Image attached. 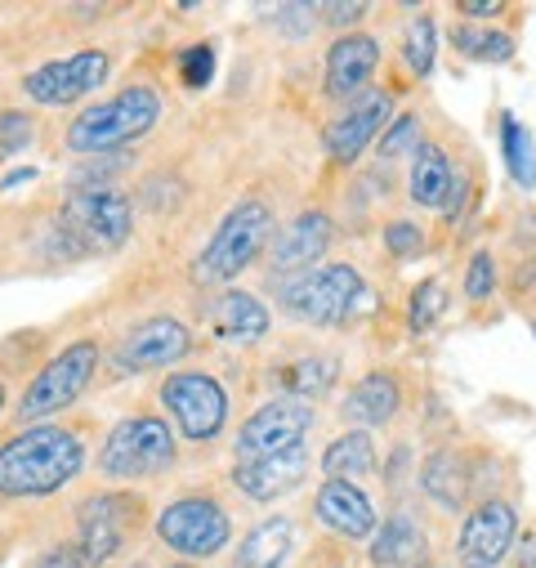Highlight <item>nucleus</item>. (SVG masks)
<instances>
[{
	"mask_svg": "<svg viewBox=\"0 0 536 568\" xmlns=\"http://www.w3.org/2000/svg\"><path fill=\"white\" fill-rule=\"evenodd\" d=\"M171 568H197V564H171Z\"/></svg>",
	"mask_w": 536,
	"mask_h": 568,
	"instance_id": "obj_43",
	"label": "nucleus"
},
{
	"mask_svg": "<svg viewBox=\"0 0 536 568\" xmlns=\"http://www.w3.org/2000/svg\"><path fill=\"white\" fill-rule=\"evenodd\" d=\"M162 121V94L153 85H125L112 99L81 108L68 125V149L81 158H116L121 149L140 144Z\"/></svg>",
	"mask_w": 536,
	"mask_h": 568,
	"instance_id": "obj_2",
	"label": "nucleus"
},
{
	"mask_svg": "<svg viewBox=\"0 0 536 568\" xmlns=\"http://www.w3.org/2000/svg\"><path fill=\"white\" fill-rule=\"evenodd\" d=\"M425 555H430L425 528L408 510H393L371 537V564L375 568H416V564H425Z\"/></svg>",
	"mask_w": 536,
	"mask_h": 568,
	"instance_id": "obj_21",
	"label": "nucleus"
},
{
	"mask_svg": "<svg viewBox=\"0 0 536 568\" xmlns=\"http://www.w3.org/2000/svg\"><path fill=\"white\" fill-rule=\"evenodd\" d=\"M268 310L250 296V292H224L215 305H210V327L219 341H233V345H255L268 336Z\"/></svg>",
	"mask_w": 536,
	"mask_h": 568,
	"instance_id": "obj_24",
	"label": "nucleus"
},
{
	"mask_svg": "<svg viewBox=\"0 0 536 568\" xmlns=\"http://www.w3.org/2000/svg\"><path fill=\"white\" fill-rule=\"evenodd\" d=\"M193 354V332L171 318V314H157V318H144V323H134L116 349H112V363L121 372H157V367H171L179 358Z\"/></svg>",
	"mask_w": 536,
	"mask_h": 568,
	"instance_id": "obj_13",
	"label": "nucleus"
},
{
	"mask_svg": "<svg viewBox=\"0 0 536 568\" xmlns=\"http://www.w3.org/2000/svg\"><path fill=\"white\" fill-rule=\"evenodd\" d=\"M456 10H461L465 19H501V14H505L501 0H461Z\"/></svg>",
	"mask_w": 536,
	"mask_h": 568,
	"instance_id": "obj_40",
	"label": "nucleus"
},
{
	"mask_svg": "<svg viewBox=\"0 0 536 568\" xmlns=\"http://www.w3.org/2000/svg\"><path fill=\"white\" fill-rule=\"evenodd\" d=\"M408 193L416 206H430V211H456L465 184L452 166V158L434 144H421L416 158H412V175H408Z\"/></svg>",
	"mask_w": 536,
	"mask_h": 568,
	"instance_id": "obj_20",
	"label": "nucleus"
},
{
	"mask_svg": "<svg viewBox=\"0 0 536 568\" xmlns=\"http://www.w3.org/2000/svg\"><path fill=\"white\" fill-rule=\"evenodd\" d=\"M32 139H37V121H32V112H19V108L0 112V162H6V158H19L23 149H32Z\"/></svg>",
	"mask_w": 536,
	"mask_h": 568,
	"instance_id": "obj_32",
	"label": "nucleus"
},
{
	"mask_svg": "<svg viewBox=\"0 0 536 568\" xmlns=\"http://www.w3.org/2000/svg\"><path fill=\"white\" fill-rule=\"evenodd\" d=\"M274 242V206L268 202H241L233 206L219 229L210 233L206 251L193 260V282L202 287H224L237 273H246V264H255L264 255V246Z\"/></svg>",
	"mask_w": 536,
	"mask_h": 568,
	"instance_id": "obj_4",
	"label": "nucleus"
},
{
	"mask_svg": "<svg viewBox=\"0 0 536 568\" xmlns=\"http://www.w3.org/2000/svg\"><path fill=\"white\" fill-rule=\"evenodd\" d=\"M313 19H318L313 6H278L274 10V23H287V37H309L313 32Z\"/></svg>",
	"mask_w": 536,
	"mask_h": 568,
	"instance_id": "obj_37",
	"label": "nucleus"
},
{
	"mask_svg": "<svg viewBox=\"0 0 536 568\" xmlns=\"http://www.w3.org/2000/svg\"><path fill=\"white\" fill-rule=\"evenodd\" d=\"M175 555L184 559H210L228 546L233 537V519L219 501L210 497H179L171 501L162 515H157V528H153Z\"/></svg>",
	"mask_w": 536,
	"mask_h": 568,
	"instance_id": "obj_10",
	"label": "nucleus"
},
{
	"mask_svg": "<svg viewBox=\"0 0 536 568\" xmlns=\"http://www.w3.org/2000/svg\"><path fill=\"white\" fill-rule=\"evenodd\" d=\"M291 550H296V519L268 515L241 537V546L233 555V568H287Z\"/></svg>",
	"mask_w": 536,
	"mask_h": 568,
	"instance_id": "obj_23",
	"label": "nucleus"
},
{
	"mask_svg": "<svg viewBox=\"0 0 536 568\" xmlns=\"http://www.w3.org/2000/svg\"><path fill=\"white\" fill-rule=\"evenodd\" d=\"M518 541V510L505 497L478 501L461 524V559L465 568H496Z\"/></svg>",
	"mask_w": 536,
	"mask_h": 568,
	"instance_id": "obj_15",
	"label": "nucleus"
},
{
	"mask_svg": "<svg viewBox=\"0 0 536 568\" xmlns=\"http://www.w3.org/2000/svg\"><path fill=\"white\" fill-rule=\"evenodd\" d=\"M171 466H175V430L162 416H121L99 448V470L107 479H153Z\"/></svg>",
	"mask_w": 536,
	"mask_h": 568,
	"instance_id": "obj_5",
	"label": "nucleus"
},
{
	"mask_svg": "<svg viewBox=\"0 0 536 568\" xmlns=\"http://www.w3.org/2000/svg\"><path fill=\"white\" fill-rule=\"evenodd\" d=\"M274 376H278V385L287 389V398L309 403V398L331 394V385L340 381V358H331V354H305V358L282 363Z\"/></svg>",
	"mask_w": 536,
	"mask_h": 568,
	"instance_id": "obj_26",
	"label": "nucleus"
},
{
	"mask_svg": "<svg viewBox=\"0 0 536 568\" xmlns=\"http://www.w3.org/2000/svg\"><path fill=\"white\" fill-rule=\"evenodd\" d=\"M107 77H112L107 50H81V54H68V59H54V63L32 68L23 77V90L41 108H68V103L94 94Z\"/></svg>",
	"mask_w": 536,
	"mask_h": 568,
	"instance_id": "obj_12",
	"label": "nucleus"
},
{
	"mask_svg": "<svg viewBox=\"0 0 536 568\" xmlns=\"http://www.w3.org/2000/svg\"><path fill=\"white\" fill-rule=\"evenodd\" d=\"M99 372V341H72L63 345L28 385L23 403H19V420H45L63 407H72Z\"/></svg>",
	"mask_w": 536,
	"mask_h": 568,
	"instance_id": "obj_6",
	"label": "nucleus"
},
{
	"mask_svg": "<svg viewBox=\"0 0 536 568\" xmlns=\"http://www.w3.org/2000/svg\"><path fill=\"white\" fill-rule=\"evenodd\" d=\"M421 488H425L443 510H461V506H465V497H470V488H474L470 462H465L461 453L439 448V453L425 462V470H421Z\"/></svg>",
	"mask_w": 536,
	"mask_h": 568,
	"instance_id": "obj_25",
	"label": "nucleus"
},
{
	"mask_svg": "<svg viewBox=\"0 0 536 568\" xmlns=\"http://www.w3.org/2000/svg\"><path fill=\"white\" fill-rule=\"evenodd\" d=\"M496 292V260L487 255V251H474L470 255V268H465V296L478 305V301H487Z\"/></svg>",
	"mask_w": 536,
	"mask_h": 568,
	"instance_id": "obj_35",
	"label": "nucleus"
},
{
	"mask_svg": "<svg viewBox=\"0 0 536 568\" xmlns=\"http://www.w3.org/2000/svg\"><path fill=\"white\" fill-rule=\"evenodd\" d=\"M313 430V407L300 398H274L259 412H250V420L237 430V462H255V457H278V453H296L305 448Z\"/></svg>",
	"mask_w": 536,
	"mask_h": 568,
	"instance_id": "obj_11",
	"label": "nucleus"
},
{
	"mask_svg": "<svg viewBox=\"0 0 536 568\" xmlns=\"http://www.w3.org/2000/svg\"><path fill=\"white\" fill-rule=\"evenodd\" d=\"M313 515L322 519V528H331L344 541H367L380 528L371 497L349 479H327L318 488V497H313Z\"/></svg>",
	"mask_w": 536,
	"mask_h": 568,
	"instance_id": "obj_18",
	"label": "nucleus"
},
{
	"mask_svg": "<svg viewBox=\"0 0 536 568\" xmlns=\"http://www.w3.org/2000/svg\"><path fill=\"white\" fill-rule=\"evenodd\" d=\"M313 10H318V19L331 23V28H353V23L367 19V6H313Z\"/></svg>",
	"mask_w": 536,
	"mask_h": 568,
	"instance_id": "obj_38",
	"label": "nucleus"
},
{
	"mask_svg": "<svg viewBox=\"0 0 536 568\" xmlns=\"http://www.w3.org/2000/svg\"><path fill=\"white\" fill-rule=\"evenodd\" d=\"M162 403L175 420V430L193 444H210L228 425V394L206 372H175L162 381Z\"/></svg>",
	"mask_w": 536,
	"mask_h": 568,
	"instance_id": "obj_8",
	"label": "nucleus"
},
{
	"mask_svg": "<svg viewBox=\"0 0 536 568\" xmlns=\"http://www.w3.org/2000/svg\"><path fill=\"white\" fill-rule=\"evenodd\" d=\"M278 305L296 323L344 327L349 318L362 314V305H371V292H367V277L353 264H327V268L282 277L278 282Z\"/></svg>",
	"mask_w": 536,
	"mask_h": 568,
	"instance_id": "obj_3",
	"label": "nucleus"
},
{
	"mask_svg": "<svg viewBox=\"0 0 536 568\" xmlns=\"http://www.w3.org/2000/svg\"><path fill=\"white\" fill-rule=\"evenodd\" d=\"M210 72H215V50H210V45H193V50L179 54V77H184V85L202 90V85L210 81Z\"/></svg>",
	"mask_w": 536,
	"mask_h": 568,
	"instance_id": "obj_36",
	"label": "nucleus"
},
{
	"mask_svg": "<svg viewBox=\"0 0 536 568\" xmlns=\"http://www.w3.org/2000/svg\"><path fill=\"white\" fill-rule=\"evenodd\" d=\"M63 229L76 251H116L134 233V202L121 189H76L63 206Z\"/></svg>",
	"mask_w": 536,
	"mask_h": 568,
	"instance_id": "obj_7",
	"label": "nucleus"
},
{
	"mask_svg": "<svg viewBox=\"0 0 536 568\" xmlns=\"http://www.w3.org/2000/svg\"><path fill=\"white\" fill-rule=\"evenodd\" d=\"M0 407H6V381H0Z\"/></svg>",
	"mask_w": 536,
	"mask_h": 568,
	"instance_id": "obj_42",
	"label": "nucleus"
},
{
	"mask_svg": "<svg viewBox=\"0 0 536 568\" xmlns=\"http://www.w3.org/2000/svg\"><path fill=\"white\" fill-rule=\"evenodd\" d=\"M447 305H452V296H447V287L439 277H425L421 287L412 292V301H408V327L421 336V332H430V327H439L443 323V314H447Z\"/></svg>",
	"mask_w": 536,
	"mask_h": 568,
	"instance_id": "obj_31",
	"label": "nucleus"
},
{
	"mask_svg": "<svg viewBox=\"0 0 536 568\" xmlns=\"http://www.w3.org/2000/svg\"><path fill=\"white\" fill-rule=\"evenodd\" d=\"M41 568H90V564H85V555H81L76 546H54V550L41 559Z\"/></svg>",
	"mask_w": 536,
	"mask_h": 568,
	"instance_id": "obj_39",
	"label": "nucleus"
},
{
	"mask_svg": "<svg viewBox=\"0 0 536 568\" xmlns=\"http://www.w3.org/2000/svg\"><path fill=\"white\" fill-rule=\"evenodd\" d=\"M85 470V444L63 425H28L0 444V497H54Z\"/></svg>",
	"mask_w": 536,
	"mask_h": 568,
	"instance_id": "obj_1",
	"label": "nucleus"
},
{
	"mask_svg": "<svg viewBox=\"0 0 536 568\" xmlns=\"http://www.w3.org/2000/svg\"><path fill=\"white\" fill-rule=\"evenodd\" d=\"M452 45H456V54H465L470 63H509V59H514V37L501 32V28L456 23V28H452Z\"/></svg>",
	"mask_w": 536,
	"mask_h": 568,
	"instance_id": "obj_29",
	"label": "nucleus"
},
{
	"mask_svg": "<svg viewBox=\"0 0 536 568\" xmlns=\"http://www.w3.org/2000/svg\"><path fill=\"white\" fill-rule=\"evenodd\" d=\"M380 466V457H375V439L367 435V430H344L340 439H331L327 444V453H322V470H327V479H362V475H371Z\"/></svg>",
	"mask_w": 536,
	"mask_h": 568,
	"instance_id": "obj_27",
	"label": "nucleus"
},
{
	"mask_svg": "<svg viewBox=\"0 0 536 568\" xmlns=\"http://www.w3.org/2000/svg\"><path fill=\"white\" fill-rule=\"evenodd\" d=\"M421 144V116H398L389 130H384V139H380V158H402V153H412Z\"/></svg>",
	"mask_w": 536,
	"mask_h": 568,
	"instance_id": "obj_34",
	"label": "nucleus"
},
{
	"mask_svg": "<svg viewBox=\"0 0 536 568\" xmlns=\"http://www.w3.org/2000/svg\"><path fill=\"white\" fill-rule=\"evenodd\" d=\"M384 251H389L393 260L421 255V251H425V229L412 224V220H389V224H384Z\"/></svg>",
	"mask_w": 536,
	"mask_h": 568,
	"instance_id": "obj_33",
	"label": "nucleus"
},
{
	"mask_svg": "<svg viewBox=\"0 0 536 568\" xmlns=\"http://www.w3.org/2000/svg\"><path fill=\"white\" fill-rule=\"evenodd\" d=\"M336 242V224L327 211H300L274 242H268V264H274V273L282 277H296V273H309L327 246Z\"/></svg>",
	"mask_w": 536,
	"mask_h": 568,
	"instance_id": "obj_16",
	"label": "nucleus"
},
{
	"mask_svg": "<svg viewBox=\"0 0 536 568\" xmlns=\"http://www.w3.org/2000/svg\"><path fill=\"white\" fill-rule=\"evenodd\" d=\"M402 407V385H398V376L393 372H371V376H362L353 389H349V398H344V420H353L358 430H380L384 420H393V412Z\"/></svg>",
	"mask_w": 536,
	"mask_h": 568,
	"instance_id": "obj_22",
	"label": "nucleus"
},
{
	"mask_svg": "<svg viewBox=\"0 0 536 568\" xmlns=\"http://www.w3.org/2000/svg\"><path fill=\"white\" fill-rule=\"evenodd\" d=\"M439 63V23L430 14H416L402 32V68L412 77H430Z\"/></svg>",
	"mask_w": 536,
	"mask_h": 568,
	"instance_id": "obj_30",
	"label": "nucleus"
},
{
	"mask_svg": "<svg viewBox=\"0 0 536 568\" xmlns=\"http://www.w3.org/2000/svg\"><path fill=\"white\" fill-rule=\"evenodd\" d=\"M380 68V41L375 37H362V32H349V37H336L331 50H327V63H322V94L327 99H358V90L375 77Z\"/></svg>",
	"mask_w": 536,
	"mask_h": 568,
	"instance_id": "obj_17",
	"label": "nucleus"
},
{
	"mask_svg": "<svg viewBox=\"0 0 536 568\" xmlns=\"http://www.w3.org/2000/svg\"><path fill=\"white\" fill-rule=\"evenodd\" d=\"M393 116V99L384 90L358 94L331 125H327V158L340 166H353L371 144H380V134Z\"/></svg>",
	"mask_w": 536,
	"mask_h": 568,
	"instance_id": "obj_14",
	"label": "nucleus"
},
{
	"mask_svg": "<svg viewBox=\"0 0 536 568\" xmlns=\"http://www.w3.org/2000/svg\"><path fill=\"white\" fill-rule=\"evenodd\" d=\"M501 153H505V171L518 189H536V144H532V134L527 125L505 112L501 116Z\"/></svg>",
	"mask_w": 536,
	"mask_h": 568,
	"instance_id": "obj_28",
	"label": "nucleus"
},
{
	"mask_svg": "<svg viewBox=\"0 0 536 568\" xmlns=\"http://www.w3.org/2000/svg\"><path fill=\"white\" fill-rule=\"evenodd\" d=\"M309 475V448L296 453H278V457H255V462H237L233 466V484L250 497V501H278L291 497Z\"/></svg>",
	"mask_w": 536,
	"mask_h": 568,
	"instance_id": "obj_19",
	"label": "nucleus"
},
{
	"mask_svg": "<svg viewBox=\"0 0 536 568\" xmlns=\"http://www.w3.org/2000/svg\"><path fill=\"white\" fill-rule=\"evenodd\" d=\"M518 568H536V528L518 541Z\"/></svg>",
	"mask_w": 536,
	"mask_h": 568,
	"instance_id": "obj_41",
	"label": "nucleus"
},
{
	"mask_svg": "<svg viewBox=\"0 0 536 568\" xmlns=\"http://www.w3.org/2000/svg\"><path fill=\"white\" fill-rule=\"evenodd\" d=\"M144 506L134 493H94L76 506V550L85 555L90 568H103L116 559V550L140 528Z\"/></svg>",
	"mask_w": 536,
	"mask_h": 568,
	"instance_id": "obj_9",
	"label": "nucleus"
}]
</instances>
